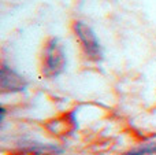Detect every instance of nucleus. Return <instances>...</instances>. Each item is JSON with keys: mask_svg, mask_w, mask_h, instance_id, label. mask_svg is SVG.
<instances>
[{"mask_svg": "<svg viewBox=\"0 0 156 155\" xmlns=\"http://www.w3.org/2000/svg\"><path fill=\"white\" fill-rule=\"evenodd\" d=\"M74 32H76V36L80 40L81 45H82V49L85 52L86 58L90 60H94V62L101 60L103 49L99 40H97L96 33L93 32V29L89 25L83 23L81 21H77L74 23Z\"/></svg>", "mask_w": 156, "mask_h": 155, "instance_id": "2", "label": "nucleus"}, {"mask_svg": "<svg viewBox=\"0 0 156 155\" xmlns=\"http://www.w3.org/2000/svg\"><path fill=\"white\" fill-rule=\"evenodd\" d=\"M27 87L26 80L5 65L2 66L0 71V88L4 93H12V92H21L25 91Z\"/></svg>", "mask_w": 156, "mask_h": 155, "instance_id": "3", "label": "nucleus"}, {"mask_svg": "<svg viewBox=\"0 0 156 155\" xmlns=\"http://www.w3.org/2000/svg\"><path fill=\"white\" fill-rule=\"evenodd\" d=\"M125 155H147L145 151L143 150V148H140V150H134V151H130V153L125 154Z\"/></svg>", "mask_w": 156, "mask_h": 155, "instance_id": "5", "label": "nucleus"}, {"mask_svg": "<svg viewBox=\"0 0 156 155\" xmlns=\"http://www.w3.org/2000/svg\"><path fill=\"white\" fill-rule=\"evenodd\" d=\"M66 52L56 37H51L44 47L43 74L47 78H56L66 69Z\"/></svg>", "mask_w": 156, "mask_h": 155, "instance_id": "1", "label": "nucleus"}, {"mask_svg": "<svg viewBox=\"0 0 156 155\" xmlns=\"http://www.w3.org/2000/svg\"><path fill=\"white\" fill-rule=\"evenodd\" d=\"M143 150L145 151L147 155H156V143H151L143 147Z\"/></svg>", "mask_w": 156, "mask_h": 155, "instance_id": "4", "label": "nucleus"}]
</instances>
